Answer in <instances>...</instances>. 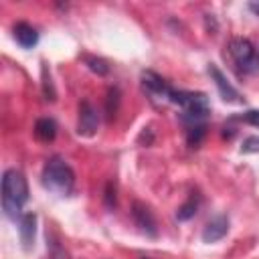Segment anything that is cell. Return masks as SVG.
I'll use <instances>...</instances> for the list:
<instances>
[{
	"instance_id": "9a60e30c",
	"label": "cell",
	"mask_w": 259,
	"mask_h": 259,
	"mask_svg": "<svg viewBox=\"0 0 259 259\" xmlns=\"http://www.w3.org/2000/svg\"><path fill=\"white\" fill-rule=\"evenodd\" d=\"M85 59V65L93 71V73H97V75H107L109 73V65L103 61V59H99V57H93V55H85L83 57Z\"/></svg>"
},
{
	"instance_id": "9c48e42d",
	"label": "cell",
	"mask_w": 259,
	"mask_h": 259,
	"mask_svg": "<svg viewBox=\"0 0 259 259\" xmlns=\"http://www.w3.org/2000/svg\"><path fill=\"white\" fill-rule=\"evenodd\" d=\"M18 233L24 251H30L34 245V235H36V214L34 212H24L18 221Z\"/></svg>"
},
{
	"instance_id": "5b68a950",
	"label": "cell",
	"mask_w": 259,
	"mask_h": 259,
	"mask_svg": "<svg viewBox=\"0 0 259 259\" xmlns=\"http://www.w3.org/2000/svg\"><path fill=\"white\" fill-rule=\"evenodd\" d=\"M229 55L233 57V61L237 63V67H241L243 71H251L253 65H255V49L243 36L231 38V42H229Z\"/></svg>"
},
{
	"instance_id": "ffe728a7",
	"label": "cell",
	"mask_w": 259,
	"mask_h": 259,
	"mask_svg": "<svg viewBox=\"0 0 259 259\" xmlns=\"http://www.w3.org/2000/svg\"><path fill=\"white\" fill-rule=\"evenodd\" d=\"M239 119L245 121V123H251V125L259 127V109H249L243 115H239Z\"/></svg>"
},
{
	"instance_id": "7a4b0ae2",
	"label": "cell",
	"mask_w": 259,
	"mask_h": 259,
	"mask_svg": "<svg viewBox=\"0 0 259 259\" xmlns=\"http://www.w3.org/2000/svg\"><path fill=\"white\" fill-rule=\"evenodd\" d=\"M40 182L47 190L55 194H69L75 186V172L61 156H53L42 166Z\"/></svg>"
},
{
	"instance_id": "6da1fadb",
	"label": "cell",
	"mask_w": 259,
	"mask_h": 259,
	"mask_svg": "<svg viewBox=\"0 0 259 259\" xmlns=\"http://www.w3.org/2000/svg\"><path fill=\"white\" fill-rule=\"evenodd\" d=\"M28 200V182L16 168H8L2 174V210L10 221H20L22 206Z\"/></svg>"
},
{
	"instance_id": "44dd1931",
	"label": "cell",
	"mask_w": 259,
	"mask_h": 259,
	"mask_svg": "<svg viewBox=\"0 0 259 259\" xmlns=\"http://www.w3.org/2000/svg\"><path fill=\"white\" fill-rule=\"evenodd\" d=\"M47 239H49V235H47ZM49 241H51V243H49V245H51V257H53V259H67V255H65V251L61 249V245H59L57 241H53V239H49Z\"/></svg>"
},
{
	"instance_id": "8992f818",
	"label": "cell",
	"mask_w": 259,
	"mask_h": 259,
	"mask_svg": "<svg viewBox=\"0 0 259 259\" xmlns=\"http://www.w3.org/2000/svg\"><path fill=\"white\" fill-rule=\"evenodd\" d=\"M99 125V111L89 103L81 101L79 103V119H77V134L79 136H93Z\"/></svg>"
},
{
	"instance_id": "5bb4252c",
	"label": "cell",
	"mask_w": 259,
	"mask_h": 259,
	"mask_svg": "<svg viewBox=\"0 0 259 259\" xmlns=\"http://www.w3.org/2000/svg\"><path fill=\"white\" fill-rule=\"evenodd\" d=\"M117 109H119V89L117 87H109L107 97H105V111H107V119L109 121L115 117Z\"/></svg>"
},
{
	"instance_id": "ac0fdd59",
	"label": "cell",
	"mask_w": 259,
	"mask_h": 259,
	"mask_svg": "<svg viewBox=\"0 0 259 259\" xmlns=\"http://www.w3.org/2000/svg\"><path fill=\"white\" fill-rule=\"evenodd\" d=\"M103 198H105V206H107V208L113 210V208L117 206V194H115V186H113V182H107V184H105Z\"/></svg>"
},
{
	"instance_id": "3957f363",
	"label": "cell",
	"mask_w": 259,
	"mask_h": 259,
	"mask_svg": "<svg viewBox=\"0 0 259 259\" xmlns=\"http://www.w3.org/2000/svg\"><path fill=\"white\" fill-rule=\"evenodd\" d=\"M170 103L178 105L182 109V119L192 123H204L206 115L210 113L208 97L200 91H176L172 89Z\"/></svg>"
},
{
	"instance_id": "7402d4cb",
	"label": "cell",
	"mask_w": 259,
	"mask_h": 259,
	"mask_svg": "<svg viewBox=\"0 0 259 259\" xmlns=\"http://www.w3.org/2000/svg\"><path fill=\"white\" fill-rule=\"evenodd\" d=\"M249 8H251L255 14H259V4H257V2H251V4H249Z\"/></svg>"
},
{
	"instance_id": "e0dca14e",
	"label": "cell",
	"mask_w": 259,
	"mask_h": 259,
	"mask_svg": "<svg viewBox=\"0 0 259 259\" xmlns=\"http://www.w3.org/2000/svg\"><path fill=\"white\" fill-rule=\"evenodd\" d=\"M42 93L49 101H55V89H53V83H51V75L47 71V67H42Z\"/></svg>"
},
{
	"instance_id": "ba28073f",
	"label": "cell",
	"mask_w": 259,
	"mask_h": 259,
	"mask_svg": "<svg viewBox=\"0 0 259 259\" xmlns=\"http://www.w3.org/2000/svg\"><path fill=\"white\" fill-rule=\"evenodd\" d=\"M208 75L212 77V81H214V85H217V89H219V93H221V97L225 101H229V103H239L241 101V93L229 83V79L225 77V73L214 63L208 65Z\"/></svg>"
},
{
	"instance_id": "30bf717a",
	"label": "cell",
	"mask_w": 259,
	"mask_h": 259,
	"mask_svg": "<svg viewBox=\"0 0 259 259\" xmlns=\"http://www.w3.org/2000/svg\"><path fill=\"white\" fill-rule=\"evenodd\" d=\"M227 233H229V219L221 214V217L210 219V221L204 225L202 241H204V243H217V241H221Z\"/></svg>"
},
{
	"instance_id": "277c9868",
	"label": "cell",
	"mask_w": 259,
	"mask_h": 259,
	"mask_svg": "<svg viewBox=\"0 0 259 259\" xmlns=\"http://www.w3.org/2000/svg\"><path fill=\"white\" fill-rule=\"evenodd\" d=\"M142 89L150 95L152 101L158 103H170V95H172V87L154 71H144L142 73Z\"/></svg>"
},
{
	"instance_id": "52a82bcc",
	"label": "cell",
	"mask_w": 259,
	"mask_h": 259,
	"mask_svg": "<svg viewBox=\"0 0 259 259\" xmlns=\"http://www.w3.org/2000/svg\"><path fill=\"white\" fill-rule=\"evenodd\" d=\"M132 217H134V223L140 227L142 233H146L148 237H158L156 219H154V212L150 210L148 204L136 200V202L132 204Z\"/></svg>"
},
{
	"instance_id": "8fae6325",
	"label": "cell",
	"mask_w": 259,
	"mask_h": 259,
	"mask_svg": "<svg viewBox=\"0 0 259 259\" xmlns=\"http://www.w3.org/2000/svg\"><path fill=\"white\" fill-rule=\"evenodd\" d=\"M14 38L22 49H32L38 42V32L32 24L18 22V24H14Z\"/></svg>"
},
{
	"instance_id": "d6986e66",
	"label": "cell",
	"mask_w": 259,
	"mask_h": 259,
	"mask_svg": "<svg viewBox=\"0 0 259 259\" xmlns=\"http://www.w3.org/2000/svg\"><path fill=\"white\" fill-rule=\"evenodd\" d=\"M243 154H259V136H249L245 138L243 146H241Z\"/></svg>"
},
{
	"instance_id": "4fadbf2b",
	"label": "cell",
	"mask_w": 259,
	"mask_h": 259,
	"mask_svg": "<svg viewBox=\"0 0 259 259\" xmlns=\"http://www.w3.org/2000/svg\"><path fill=\"white\" fill-rule=\"evenodd\" d=\"M204 134H206V125L204 123H192V125H188V132H186L188 146L190 148H198L200 142H202V138H204Z\"/></svg>"
},
{
	"instance_id": "2e32d148",
	"label": "cell",
	"mask_w": 259,
	"mask_h": 259,
	"mask_svg": "<svg viewBox=\"0 0 259 259\" xmlns=\"http://www.w3.org/2000/svg\"><path fill=\"white\" fill-rule=\"evenodd\" d=\"M196 210H198V202H196L194 198H188V200L176 210V219H178V221H188V219H192V217L196 214Z\"/></svg>"
},
{
	"instance_id": "7c38bea8",
	"label": "cell",
	"mask_w": 259,
	"mask_h": 259,
	"mask_svg": "<svg viewBox=\"0 0 259 259\" xmlns=\"http://www.w3.org/2000/svg\"><path fill=\"white\" fill-rule=\"evenodd\" d=\"M34 136L40 142H53L55 136H57V123H55V119H51V117L36 119V123H34Z\"/></svg>"
}]
</instances>
